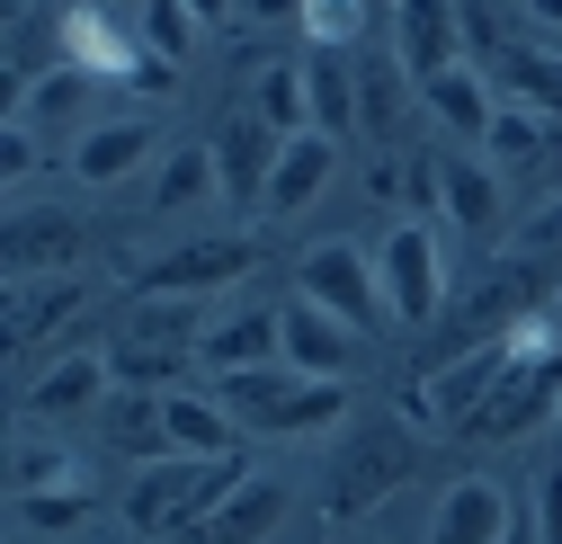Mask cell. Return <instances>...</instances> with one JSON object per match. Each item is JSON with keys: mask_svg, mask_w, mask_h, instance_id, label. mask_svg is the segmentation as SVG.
<instances>
[{"mask_svg": "<svg viewBox=\"0 0 562 544\" xmlns=\"http://www.w3.org/2000/svg\"><path fill=\"white\" fill-rule=\"evenodd\" d=\"M250 483L241 455H161V464H134L125 483V526L134 535H188L215 500H233Z\"/></svg>", "mask_w": 562, "mask_h": 544, "instance_id": "1", "label": "cell"}, {"mask_svg": "<svg viewBox=\"0 0 562 544\" xmlns=\"http://www.w3.org/2000/svg\"><path fill=\"white\" fill-rule=\"evenodd\" d=\"M215 401H224L250 438H313V429H339V420H348V384H313V375H295V366L215 375Z\"/></svg>", "mask_w": 562, "mask_h": 544, "instance_id": "2", "label": "cell"}, {"mask_svg": "<svg viewBox=\"0 0 562 544\" xmlns=\"http://www.w3.org/2000/svg\"><path fill=\"white\" fill-rule=\"evenodd\" d=\"M509 339H518L509 375L491 384L482 411L464 420V438H491V446H509V438H527V429H544V420L562 411V349H553V330H544V321H518Z\"/></svg>", "mask_w": 562, "mask_h": 544, "instance_id": "3", "label": "cell"}, {"mask_svg": "<svg viewBox=\"0 0 562 544\" xmlns=\"http://www.w3.org/2000/svg\"><path fill=\"white\" fill-rule=\"evenodd\" d=\"M411 473H419V446L402 438V420L393 429H348V446L330 455V483H322V518L330 526H367Z\"/></svg>", "mask_w": 562, "mask_h": 544, "instance_id": "4", "label": "cell"}, {"mask_svg": "<svg viewBox=\"0 0 562 544\" xmlns=\"http://www.w3.org/2000/svg\"><path fill=\"white\" fill-rule=\"evenodd\" d=\"M375 277H384V304H393L402 330H429V321L447 313V241H438V224L402 215V224L375 241Z\"/></svg>", "mask_w": 562, "mask_h": 544, "instance_id": "5", "label": "cell"}, {"mask_svg": "<svg viewBox=\"0 0 562 544\" xmlns=\"http://www.w3.org/2000/svg\"><path fill=\"white\" fill-rule=\"evenodd\" d=\"M295 295H304V304H322L330 321H348L358 339L393 321L384 277H375V250H358V241H313V250H304V268H295Z\"/></svg>", "mask_w": 562, "mask_h": 544, "instance_id": "6", "label": "cell"}, {"mask_svg": "<svg viewBox=\"0 0 562 544\" xmlns=\"http://www.w3.org/2000/svg\"><path fill=\"white\" fill-rule=\"evenodd\" d=\"M250 268H259V241L250 233H215V241H179V250L144 259L134 268V295H215V286L250 277Z\"/></svg>", "mask_w": 562, "mask_h": 544, "instance_id": "7", "label": "cell"}, {"mask_svg": "<svg viewBox=\"0 0 562 544\" xmlns=\"http://www.w3.org/2000/svg\"><path fill=\"white\" fill-rule=\"evenodd\" d=\"M277 152H286V134H277L259 107H241V116L215 125V179H224V206H233V215H259V206H268Z\"/></svg>", "mask_w": 562, "mask_h": 544, "instance_id": "8", "label": "cell"}, {"mask_svg": "<svg viewBox=\"0 0 562 544\" xmlns=\"http://www.w3.org/2000/svg\"><path fill=\"white\" fill-rule=\"evenodd\" d=\"M393 54H402V72L419 90H429L438 72H456V54H464L456 0H393Z\"/></svg>", "mask_w": 562, "mask_h": 544, "instance_id": "9", "label": "cell"}, {"mask_svg": "<svg viewBox=\"0 0 562 544\" xmlns=\"http://www.w3.org/2000/svg\"><path fill=\"white\" fill-rule=\"evenodd\" d=\"M286 483H277V473H250V483L233 491V500H215V509H205L179 544H268L277 526H286Z\"/></svg>", "mask_w": 562, "mask_h": 544, "instance_id": "10", "label": "cell"}, {"mask_svg": "<svg viewBox=\"0 0 562 544\" xmlns=\"http://www.w3.org/2000/svg\"><path fill=\"white\" fill-rule=\"evenodd\" d=\"M54 63H72V72H90V81H134L144 45H134L108 10H63L54 19Z\"/></svg>", "mask_w": 562, "mask_h": 544, "instance_id": "11", "label": "cell"}, {"mask_svg": "<svg viewBox=\"0 0 562 544\" xmlns=\"http://www.w3.org/2000/svg\"><path fill=\"white\" fill-rule=\"evenodd\" d=\"M286 366L313 375V384H348V366H358V330L295 295V304H286Z\"/></svg>", "mask_w": 562, "mask_h": 544, "instance_id": "12", "label": "cell"}, {"mask_svg": "<svg viewBox=\"0 0 562 544\" xmlns=\"http://www.w3.org/2000/svg\"><path fill=\"white\" fill-rule=\"evenodd\" d=\"M215 375H241V366H286V313H268V304H241L224 313L215 330H205V349H196Z\"/></svg>", "mask_w": 562, "mask_h": 544, "instance_id": "13", "label": "cell"}, {"mask_svg": "<svg viewBox=\"0 0 562 544\" xmlns=\"http://www.w3.org/2000/svg\"><path fill=\"white\" fill-rule=\"evenodd\" d=\"M509 491L501 483H482V473H464V483L438 491V518H429V544H501L509 535Z\"/></svg>", "mask_w": 562, "mask_h": 544, "instance_id": "14", "label": "cell"}, {"mask_svg": "<svg viewBox=\"0 0 562 544\" xmlns=\"http://www.w3.org/2000/svg\"><path fill=\"white\" fill-rule=\"evenodd\" d=\"M108 393H116V366H108V349L54 358V366L27 384V420H72V411H90V401H108Z\"/></svg>", "mask_w": 562, "mask_h": 544, "instance_id": "15", "label": "cell"}, {"mask_svg": "<svg viewBox=\"0 0 562 544\" xmlns=\"http://www.w3.org/2000/svg\"><path fill=\"white\" fill-rule=\"evenodd\" d=\"M72 259H81V224L72 215H63V206H19L10 215V286L19 277H36V268H45V277H72Z\"/></svg>", "mask_w": 562, "mask_h": 544, "instance_id": "16", "label": "cell"}, {"mask_svg": "<svg viewBox=\"0 0 562 544\" xmlns=\"http://www.w3.org/2000/svg\"><path fill=\"white\" fill-rule=\"evenodd\" d=\"M161 429H170V455H241V438H250L215 393H188V384L161 393Z\"/></svg>", "mask_w": 562, "mask_h": 544, "instance_id": "17", "label": "cell"}, {"mask_svg": "<svg viewBox=\"0 0 562 544\" xmlns=\"http://www.w3.org/2000/svg\"><path fill=\"white\" fill-rule=\"evenodd\" d=\"M330 170H339V144H330V134H286V152H277V179H268V206H259V215H304L313 196L330 188Z\"/></svg>", "mask_w": 562, "mask_h": 544, "instance_id": "18", "label": "cell"}, {"mask_svg": "<svg viewBox=\"0 0 562 544\" xmlns=\"http://www.w3.org/2000/svg\"><path fill=\"white\" fill-rule=\"evenodd\" d=\"M411 72H402V54H375V63H358V134L367 144H384V152H402V116H411Z\"/></svg>", "mask_w": 562, "mask_h": 544, "instance_id": "19", "label": "cell"}, {"mask_svg": "<svg viewBox=\"0 0 562 544\" xmlns=\"http://www.w3.org/2000/svg\"><path fill=\"white\" fill-rule=\"evenodd\" d=\"M144 161H153V125H144V116L90 125L81 144H72V179H90V188H116V179H134Z\"/></svg>", "mask_w": 562, "mask_h": 544, "instance_id": "20", "label": "cell"}, {"mask_svg": "<svg viewBox=\"0 0 562 544\" xmlns=\"http://www.w3.org/2000/svg\"><path fill=\"white\" fill-rule=\"evenodd\" d=\"M419 99H429V116H438L447 134H464V144H482V134L501 125V99H491V72H482V63H456V72H438Z\"/></svg>", "mask_w": 562, "mask_h": 544, "instance_id": "21", "label": "cell"}, {"mask_svg": "<svg viewBox=\"0 0 562 544\" xmlns=\"http://www.w3.org/2000/svg\"><path fill=\"white\" fill-rule=\"evenodd\" d=\"M205 330H215V321H196V295H134L125 304V349H205Z\"/></svg>", "mask_w": 562, "mask_h": 544, "instance_id": "22", "label": "cell"}, {"mask_svg": "<svg viewBox=\"0 0 562 544\" xmlns=\"http://www.w3.org/2000/svg\"><path fill=\"white\" fill-rule=\"evenodd\" d=\"M81 295H90L81 277H45V286L19 277V286H10V349H36L45 330H63V321L81 313Z\"/></svg>", "mask_w": 562, "mask_h": 544, "instance_id": "23", "label": "cell"}, {"mask_svg": "<svg viewBox=\"0 0 562 544\" xmlns=\"http://www.w3.org/2000/svg\"><path fill=\"white\" fill-rule=\"evenodd\" d=\"M108 446L116 455H134V464H161L170 455V429H161V393H134V384H116L108 401Z\"/></svg>", "mask_w": 562, "mask_h": 544, "instance_id": "24", "label": "cell"}, {"mask_svg": "<svg viewBox=\"0 0 562 544\" xmlns=\"http://www.w3.org/2000/svg\"><path fill=\"white\" fill-rule=\"evenodd\" d=\"M491 90H509V107H536L562 125V54H536V45H509L491 63Z\"/></svg>", "mask_w": 562, "mask_h": 544, "instance_id": "25", "label": "cell"}, {"mask_svg": "<svg viewBox=\"0 0 562 544\" xmlns=\"http://www.w3.org/2000/svg\"><path fill=\"white\" fill-rule=\"evenodd\" d=\"M304 81H313V134L348 144V134H358V72H348V54H313Z\"/></svg>", "mask_w": 562, "mask_h": 544, "instance_id": "26", "label": "cell"}, {"mask_svg": "<svg viewBox=\"0 0 562 544\" xmlns=\"http://www.w3.org/2000/svg\"><path fill=\"white\" fill-rule=\"evenodd\" d=\"M447 224L456 233H501V170L491 161H447Z\"/></svg>", "mask_w": 562, "mask_h": 544, "instance_id": "27", "label": "cell"}, {"mask_svg": "<svg viewBox=\"0 0 562 544\" xmlns=\"http://www.w3.org/2000/svg\"><path fill=\"white\" fill-rule=\"evenodd\" d=\"M205 196H224L215 144H179V152L161 161V179H153V215H188V206H205Z\"/></svg>", "mask_w": 562, "mask_h": 544, "instance_id": "28", "label": "cell"}, {"mask_svg": "<svg viewBox=\"0 0 562 544\" xmlns=\"http://www.w3.org/2000/svg\"><path fill=\"white\" fill-rule=\"evenodd\" d=\"M277 134H313V81L304 63H259V99H250Z\"/></svg>", "mask_w": 562, "mask_h": 544, "instance_id": "29", "label": "cell"}, {"mask_svg": "<svg viewBox=\"0 0 562 544\" xmlns=\"http://www.w3.org/2000/svg\"><path fill=\"white\" fill-rule=\"evenodd\" d=\"M544 134H553V116L501 107V125L482 134V161H491V170H536V161H544Z\"/></svg>", "mask_w": 562, "mask_h": 544, "instance_id": "30", "label": "cell"}, {"mask_svg": "<svg viewBox=\"0 0 562 544\" xmlns=\"http://www.w3.org/2000/svg\"><path fill=\"white\" fill-rule=\"evenodd\" d=\"M63 483H81V464L63 455L54 438H19V446H10V491H19V500H36V491H63Z\"/></svg>", "mask_w": 562, "mask_h": 544, "instance_id": "31", "label": "cell"}, {"mask_svg": "<svg viewBox=\"0 0 562 544\" xmlns=\"http://www.w3.org/2000/svg\"><path fill=\"white\" fill-rule=\"evenodd\" d=\"M108 366H116V384H134V393H179L188 384V349H108Z\"/></svg>", "mask_w": 562, "mask_h": 544, "instance_id": "32", "label": "cell"}, {"mask_svg": "<svg viewBox=\"0 0 562 544\" xmlns=\"http://www.w3.org/2000/svg\"><path fill=\"white\" fill-rule=\"evenodd\" d=\"M295 27L313 36V54H348V45H358V27H367V0H304Z\"/></svg>", "mask_w": 562, "mask_h": 544, "instance_id": "33", "label": "cell"}, {"mask_svg": "<svg viewBox=\"0 0 562 544\" xmlns=\"http://www.w3.org/2000/svg\"><path fill=\"white\" fill-rule=\"evenodd\" d=\"M188 45H196V10L188 0H144V54L188 63Z\"/></svg>", "mask_w": 562, "mask_h": 544, "instance_id": "34", "label": "cell"}, {"mask_svg": "<svg viewBox=\"0 0 562 544\" xmlns=\"http://www.w3.org/2000/svg\"><path fill=\"white\" fill-rule=\"evenodd\" d=\"M81 518H90V483H63V491L19 500V526H36V535H63V526H81Z\"/></svg>", "mask_w": 562, "mask_h": 544, "instance_id": "35", "label": "cell"}, {"mask_svg": "<svg viewBox=\"0 0 562 544\" xmlns=\"http://www.w3.org/2000/svg\"><path fill=\"white\" fill-rule=\"evenodd\" d=\"M518 259H536V268H562V196H544V206L527 215V233H518Z\"/></svg>", "mask_w": 562, "mask_h": 544, "instance_id": "36", "label": "cell"}, {"mask_svg": "<svg viewBox=\"0 0 562 544\" xmlns=\"http://www.w3.org/2000/svg\"><path fill=\"white\" fill-rule=\"evenodd\" d=\"M27 170H36V125H27L19 107H10V134H0V179H10V188H19Z\"/></svg>", "mask_w": 562, "mask_h": 544, "instance_id": "37", "label": "cell"}, {"mask_svg": "<svg viewBox=\"0 0 562 544\" xmlns=\"http://www.w3.org/2000/svg\"><path fill=\"white\" fill-rule=\"evenodd\" d=\"M536 535H544V544H562V455L536 473Z\"/></svg>", "mask_w": 562, "mask_h": 544, "instance_id": "38", "label": "cell"}, {"mask_svg": "<svg viewBox=\"0 0 562 544\" xmlns=\"http://www.w3.org/2000/svg\"><path fill=\"white\" fill-rule=\"evenodd\" d=\"M536 188H544V196H562V125L544 134V161H536Z\"/></svg>", "mask_w": 562, "mask_h": 544, "instance_id": "39", "label": "cell"}, {"mask_svg": "<svg viewBox=\"0 0 562 544\" xmlns=\"http://www.w3.org/2000/svg\"><path fill=\"white\" fill-rule=\"evenodd\" d=\"M250 19H304V0H241Z\"/></svg>", "mask_w": 562, "mask_h": 544, "instance_id": "40", "label": "cell"}, {"mask_svg": "<svg viewBox=\"0 0 562 544\" xmlns=\"http://www.w3.org/2000/svg\"><path fill=\"white\" fill-rule=\"evenodd\" d=\"M188 10H196V27H224V19L241 10V0H188Z\"/></svg>", "mask_w": 562, "mask_h": 544, "instance_id": "41", "label": "cell"}, {"mask_svg": "<svg viewBox=\"0 0 562 544\" xmlns=\"http://www.w3.org/2000/svg\"><path fill=\"white\" fill-rule=\"evenodd\" d=\"M501 544H544V535H536V518H509V535H501Z\"/></svg>", "mask_w": 562, "mask_h": 544, "instance_id": "42", "label": "cell"}, {"mask_svg": "<svg viewBox=\"0 0 562 544\" xmlns=\"http://www.w3.org/2000/svg\"><path fill=\"white\" fill-rule=\"evenodd\" d=\"M527 10H536V19H544V27H562V0H527Z\"/></svg>", "mask_w": 562, "mask_h": 544, "instance_id": "43", "label": "cell"}, {"mask_svg": "<svg viewBox=\"0 0 562 544\" xmlns=\"http://www.w3.org/2000/svg\"><path fill=\"white\" fill-rule=\"evenodd\" d=\"M330 544H367V535H358V526H348V535H330Z\"/></svg>", "mask_w": 562, "mask_h": 544, "instance_id": "44", "label": "cell"}, {"mask_svg": "<svg viewBox=\"0 0 562 544\" xmlns=\"http://www.w3.org/2000/svg\"><path fill=\"white\" fill-rule=\"evenodd\" d=\"M553 429H562V411H553Z\"/></svg>", "mask_w": 562, "mask_h": 544, "instance_id": "45", "label": "cell"}]
</instances>
